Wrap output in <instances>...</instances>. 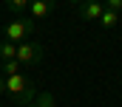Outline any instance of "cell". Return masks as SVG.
<instances>
[{
	"label": "cell",
	"instance_id": "6da1fadb",
	"mask_svg": "<svg viewBox=\"0 0 122 107\" xmlns=\"http://www.w3.org/2000/svg\"><path fill=\"white\" fill-rule=\"evenodd\" d=\"M6 96L14 102L17 107H26L37 99V85L26 76V73H14V76H6Z\"/></svg>",
	"mask_w": 122,
	"mask_h": 107
},
{
	"label": "cell",
	"instance_id": "7a4b0ae2",
	"mask_svg": "<svg viewBox=\"0 0 122 107\" xmlns=\"http://www.w3.org/2000/svg\"><path fill=\"white\" fill-rule=\"evenodd\" d=\"M34 28H37V23L31 17H17V20H11V23L3 26V37L9 42H23V40H31Z\"/></svg>",
	"mask_w": 122,
	"mask_h": 107
},
{
	"label": "cell",
	"instance_id": "3957f363",
	"mask_svg": "<svg viewBox=\"0 0 122 107\" xmlns=\"http://www.w3.org/2000/svg\"><path fill=\"white\" fill-rule=\"evenodd\" d=\"M20 65H37L43 59V45H37L34 40H23L17 42V56H14Z\"/></svg>",
	"mask_w": 122,
	"mask_h": 107
},
{
	"label": "cell",
	"instance_id": "277c9868",
	"mask_svg": "<svg viewBox=\"0 0 122 107\" xmlns=\"http://www.w3.org/2000/svg\"><path fill=\"white\" fill-rule=\"evenodd\" d=\"M102 11H105V3H99V0H85V3L80 6L77 17H82V20H99Z\"/></svg>",
	"mask_w": 122,
	"mask_h": 107
},
{
	"label": "cell",
	"instance_id": "5b68a950",
	"mask_svg": "<svg viewBox=\"0 0 122 107\" xmlns=\"http://www.w3.org/2000/svg\"><path fill=\"white\" fill-rule=\"evenodd\" d=\"M29 6H31V17H34V20H46V17L54 11V3H51V0H31Z\"/></svg>",
	"mask_w": 122,
	"mask_h": 107
},
{
	"label": "cell",
	"instance_id": "8992f818",
	"mask_svg": "<svg viewBox=\"0 0 122 107\" xmlns=\"http://www.w3.org/2000/svg\"><path fill=\"white\" fill-rule=\"evenodd\" d=\"M20 62L17 59H3L0 62V76H14V73H20Z\"/></svg>",
	"mask_w": 122,
	"mask_h": 107
},
{
	"label": "cell",
	"instance_id": "52a82bcc",
	"mask_svg": "<svg viewBox=\"0 0 122 107\" xmlns=\"http://www.w3.org/2000/svg\"><path fill=\"white\" fill-rule=\"evenodd\" d=\"M99 23H102V28H114L117 23H119V11L105 9V11H102V17H99Z\"/></svg>",
	"mask_w": 122,
	"mask_h": 107
},
{
	"label": "cell",
	"instance_id": "ba28073f",
	"mask_svg": "<svg viewBox=\"0 0 122 107\" xmlns=\"http://www.w3.org/2000/svg\"><path fill=\"white\" fill-rule=\"evenodd\" d=\"M14 56H17V42L3 40L0 42V59H14Z\"/></svg>",
	"mask_w": 122,
	"mask_h": 107
},
{
	"label": "cell",
	"instance_id": "9c48e42d",
	"mask_svg": "<svg viewBox=\"0 0 122 107\" xmlns=\"http://www.w3.org/2000/svg\"><path fill=\"white\" fill-rule=\"evenodd\" d=\"M26 107H54V96L51 93H37V99Z\"/></svg>",
	"mask_w": 122,
	"mask_h": 107
},
{
	"label": "cell",
	"instance_id": "30bf717a",
	"mask_svg": "<svg viewBox=\"0 0 122 107\" xmlns=\"http://www.w3.org/2000/svg\"><path fill=\"white\" fill-rule=\"evenodd\" d=\"M6 6H9L14 14H23V11L29 9V0H6Z\"/></svg>",
	"mask_w": 122,
	"mask_h": 107
},
{
	"label": "cell",
	"instance_id": "8fae6325",
	"mask_svg": "<svg viewBox=\"0 0 122 107\" xmlns=\"http://www.w3.org/2000/svg\"><path fill=\"white\" fill-rule=\"evenodd\" d=\"M105 9H114V11L122 14V0H105Z\"/></svg>",
	"mask_w": 122,
	"mask_h": 107
},
{
	"label": "cell",
	"instance_id": "7c38bea8",
	"mask_svg": "<svg viewBox=\"0 0 122 107\" xmlns=\"http://www.w3.org/2000/svg\"><path fill=\"white\" fill-rule=\"evenodd\" d=\"M0 93H6V76H0Z\"/></svg>",
	"mask_w": 122,
	"mask_h": 107
},
{
	"label": "cell",
	"instance_id": "4fadbf2b",
	"mask_svg": "<svg viewBox=\"0 0 122 107\" xmlns=\"http://www.w3.org/2000/svg\"><path fill=\"white\" fill-rule=\"evenodd\" d=\"M68 3H71V6H82L85 0H68Z\"/></svg>",
	"mask_w": 122,
	"mask_h": 107
},
{
	"label": "cell",
	"instance_id": "5bb4252c",
	"mask_svg": "<svg viewBox=\"0 0 122 107\" xmlns=\"http://www.w3.org/2000/svg\"><path fill=\"white\" fill-rule=\"evenodd\" d=\"M29 3H31V0H29Z\"/></svg>",
	"mask_w": 122,
	"mask_h": 107
}]
</instances>
